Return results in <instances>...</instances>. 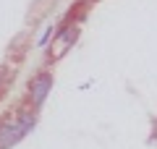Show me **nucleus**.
<instances>
[{"label":"nucleus","instance_id":"1","mask_svg":"<svg viewBox=\"0 0 157 149\" xmlns=\"http://www.w3.org/2000/svg\"><path fill=\"white\" fill-rule=\"evenodd\" d=\"M50 89H52V76H50V73H39V76H34L32 84H29V97H32V102L39 107L42 102H45V97H47Z\"/></svg>","mask_w":157,"mask_h":149},{"label":"nucleus","instance_id":"2","mask_svg":"<svg viewBox=\"0 0 157 149\" xmlns=\"http://www.w3.org/2000/svg\"><path fill=\"white\" fill-rule=\"evenodd\" d=\"M24 128H21V123L18 120H8V123H3L0 126V149H11L13 144H18L24 139Z\"/></svg>","mask_w":157,"mask_h":149},{"label":"nucleus","instance_id":"3","mask_svg":"<svg viewBox=\"0 0 157 149\" xmlns=\"http://www.w3.org/2000/svg\"><path fill=\"white\" fill-rule=\"evenodd\" d=\"M18 123H21V128H24V131H29V128L34 126V113L21 110V113H18Z\"/></svg>","mask_w":157,"mask_h":149},{"label":"nucleus","instance_id":"4","mask_svg":"<svg viewBox=\"0 0 157 149\" xmlns=\"http://www.w3.org/2000/svg\"><path fill=\"white\" fill-rule=\"evenodd\" d=\"M76 37H78V29H76V26H68L66 32L60 34V39H63V42H73Z\"/></svg>","mask_w":157,"mask_h":149}]
</instances>
